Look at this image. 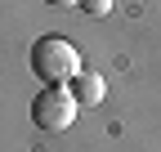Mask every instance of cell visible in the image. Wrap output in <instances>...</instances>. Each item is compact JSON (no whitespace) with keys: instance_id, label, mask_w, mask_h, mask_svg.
I'll return each instance as SVG.
<instances>
[{"instance_id":"cell-1","label":"cell","mask_w":161,"mask_h":152,"mask_svg":"<svg viewBox=\"0 0 161 152\" xmlns=\"http://www.w3.org/2000/svg\"><path fill=\"white\" fill-rule=\"evenodd\" d=\"M27 63H31V72L45 85H67L80 72V54H76L72 41H63V36H40L31 45V54H27Z\"/></svg>"},{"instance_id":"cell-2","label":"cell","mask_w":161,"mask_h":152,"mask_svg":"<svg viewBox=\"0 0 161 152\" xmlns=\"http://www.w3.org/2000/svg\"><path fill=\"white\" fill-rule=\"evenodd\" d=\"M31 121H36L40 130H67V125L76 121V99H72V90L45 85V90L31 99Z\"/></svg>"},{"instance_id":"cell-3","label":"cell","mask_w":161,"mask_h":152,"mask_svg":"<svg viewBox=\"0 0 161 152\" xmlns=\"http://www.w3.org/2000/svg\"><path fill=\"white\" fill-rule=\"evenodd\" d=\"M72 99H76V107H98V103H103V94H108V85H103V76H98V72H85V67H80L76 76H72Z\"/></svg>"},{"instance_id":"cell-4","label":"cell","mask_w":161,"mask_h":152,"mask_svg":"<svg viewBox=\"0 0 161 152\" xmlns=\"http://www.w3.org/2000/svg\"><path fill=\"white\" fill-rule=\"evenodd\" d=\"M76 9H85L90 18H103V14H112V0H80Z\"/></svg>"},{"instance_id":"cell-5","label":"cell","mask_w":161,"mask_h":152,"mask_svg":"<svg viewBox=\"0 0 161 152\" xmlns=\"http://www.w3.org/2000/svg\"><path fill=\"white\" fill-rule=\"evenodd\" d=\"M45 5H54V9H72V5H80V0H45Z\"/></svg>"}]
</instances>
